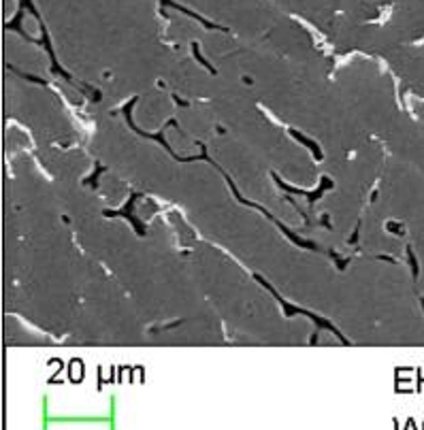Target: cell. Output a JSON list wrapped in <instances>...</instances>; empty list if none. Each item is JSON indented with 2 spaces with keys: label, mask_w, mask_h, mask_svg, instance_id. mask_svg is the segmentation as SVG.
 Instances as JSON below:
<instances>
[{
  "label": "cell",
  "mask_w": 424,
  "mask_h": 430,
  "mask_svg": "<svg viewBox=\"0 0 424 430\" xmlns=\"http://www.w3.org/2000/svg\"><path fill=\"white\" fill-rule=\"evenodd\" d=\"M68 377H70V381H75V383H79L83 379V364H81V360H73V362H70Z\"/></svg>",
  "instance_id": "8992f818"
},
{
  "label": "cell",
  "mask_w": 424,
  "mask_h": 430,
  "mask_svg": "<svg viewBox=\"0 0 424 430\" xmlns=\"http://www.w3.org/2000/svg\"><path fill=\"white\" fill-rule=\"evenodd\" d=\"M160 2V9H164V6H171V9H177V11H182V13H185V15H190V17H194V19H198L200 24H203L205 28H209V30H224L222 26H215V24H211V21H207V19H203L200 15H196L194 11H190V9H185V6H182V4H177V2H173V0H158Z\"/></svg>",
  "instance_id": "277c9868"
},
{
  "label": "cell",
  "mask_w": 424,
  "mask_h": 430,
  "mask_svg": "<svg viewBox=\"0 0 424 430\" xmlns=\"http://www.w3.org/2000/svg\"><path fill=\"white\" fill-rule=\"evenodd\" d=\"M290 134H292V137L297 139V141H301V143H303V145L309 149V152H313L315 160H322V149L318 147V143H315V141H311V139H307V137H303V134H301V132H297V130H290Z\"/></svg>",
  "instance_id": "5b68a950"
},
{
  "label": "cell",
  "mask_w": 424,
  "mask_h": 430,
  "mask_svg": "<svg viewBox=\"0 0 424 430\" xmlns=\"http://www.w3.org/2000/svg\"><path fill=\"white\" fill-rule=\"evenodd\" d=\"M192 52H194V58H196V60H198L200 64H203V66H205V68H209V70H211V73L215 75V68H213V66H211V64H209V62H207V60H203V55H200V54H198V45H196V43H192Z\"/></svg>",
  "instance_id": "52a82bcc"
},
{
  "label": "cell",
  "mask_w": 424,
  "mask_h": 430,
  "mask_svg": "<svg viewBox=\"0 0 424 430\" xmlns=\"http://www.w3.org/2000/svg\"><path fill=\"white\" fill-rule=\"evenodd\" d=\"M136 198H139V194H132V198L128 200V205L124 207V209H120V211H105V215L107 217H116V215H121V217H128L134 224V228H136V234H145V226L141 224L139 219L132 215V207H134V203H136Z\"/></svg>",
  "instance_id": "3957f363"
},
{
  "label": "cell",
  "mask_w": 424,
  "mask_h": 430,
  "mask_svg": "<svg viewBox=\"0 0 424 430\" xmlns=\"http://www.w3.org/2000/svg\"><path fill=\"white\" fill-rule=\"evenodd\" d=\"M134 103H136V98H132L130 103H128V105L124 107V115H126L128 126H130L136 134H141L143 139H154V141L160 143V145H162L164 149H167V152H171V145L167 143V139H164V134H162V132H160V134H152V132H145V130H141V128H136V126L132 124V113H130V111H132ZM171 156H173L177 162H196V160H205V158H207V147H205V145H200V156H192V158H179L175 152H171Z\"/></svg>",
  "instance_id": "7a4b0ae2"
},
{
  "label": "cell",
  "mask_w": 424,
  "mask_h": 430,
  "mask_svg": "<svg viewBox=\"0 0 424 430\" xmlns=\"http://www.w3.org/2000/svg\"><path fill=\"white\" fill-rule=\"evenodd\" d=\"M407 256H409V262H412V273H414V277H418V262H416V258H414L412 247L407 249Z\"/></svg>",
  "instance_id": "ba28073f"
},
{
  "label": "cell",
  "mask_w": 424,
  "mask_h": 430,
  "mask_svg": "<svg viewBox=\"0 0 424 430\" xmlns=\"http://www.w3.org/2000/svg\"><path fill=\"white\" fill-rule=\"evenodd\" d=\"M256 281H260V283L264 285V288H267V290H271V294H273V296L277 298V303L284 307V315H286V318H292V315H305V318L313 320L315 324H318V328H326V330H330V332H333V334L337 336V339H339V341L343 343V345H348V339H346V336H343V334H341L339 330H337V328H335L333 324H330L328 320H322L320 315H315V313H311V311H307V309H301V307H294V305H290L288 300L279 296V294L275 292V288H273V285H271L269 281H264V279H262L260 275H256Z\"/></svg>",
  "instance_id": "6da1fadb"
}]
</instances>
